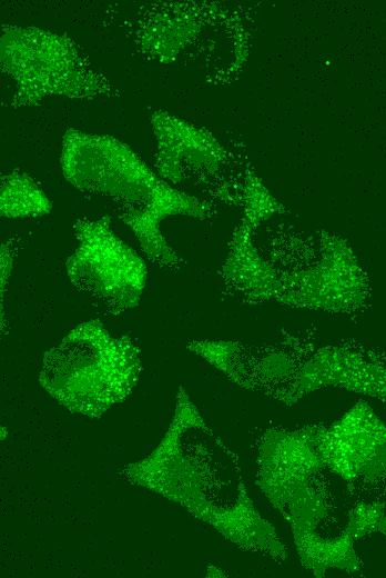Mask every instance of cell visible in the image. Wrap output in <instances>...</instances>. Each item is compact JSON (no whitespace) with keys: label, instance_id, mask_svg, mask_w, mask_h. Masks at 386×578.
<instances>
[{"label":"cell","instance_id":"obj_12","mask_svg":"<svg viewBox=\"0 0 386 578\" xmlns=\"http://www.w3.org/2000/svg\"><path fill=\"white\" fill-rule=\"evenodd\" d=\"M255 230L240 220L221 267L224 290L246 303L275 301L283 290V273L260 252Z\"/></svg>","mask_w":386,"mask_h":578},{"label":"cell","instance_id":"obj_7","mask_svg":"<svg viewBox=\"0 0 386 578\" xmlns=\"http://www.w3.org/2000/svg\"><path fill=\"white\" fill-rule=\"evenodd\" d=\"M150 121L155 139L154 167L162 179L176 188L196 179L220 200L240 206L242 189L225 178L231 153L210 130L166 110L153 111Z\"/></svg>","mask_w":386,"mask_h":578},{"label":"cell","instance_id":"obj_6","mask_svg":"<svg viewBox=\"0 0 386 578\" xmlns=\"http://www.w3.org/2000/svg\"><path fill=\"white\" fill-rule=\"evenodd\" d=\"M73 232L77 246L65 261L72 287L105 316H119L139 306L148 267L113 231L110 218L81 217Z\"/></svg>","mask_w":386,"mask_h":578},{"label":"cell","instance_id":"obj_8","mask_svg":"<svg viewBox=\"0 0 386 578\" xmlns=\"http://www.w3.org/2000/svg\"><path fill=\"white\" fill-rule=\"evenodd\" d=\"M369 282L352 247L324 233L318 261L304 270L283 273V290L274 302L332 313H353L368 298Z\"/></svg>","mask_w":386,"mask_h":578},{"label":"cell","instance_id":"obj_3","mask_svg":"<svg viewBox=\"0 0 386 578\" xmlns=\"http://www.w3.org/2000/svg\"><path fill=\"white\" fill-rule=\"evenodd\" d=\"M335 475L319 452L316 425L262 436L257 485L292 528L302 566L316 577L362 567L355 540L339 525Z\"/></svg>","mask_w":386,"mask_h":578},{"label":"cell","instance_id":"obj_2","mask_svg":"<svg viewBox=\"0 0 386 578\" xmlns=\"http://www.w3.org/2000/svg\"><path fill=\"white\" fill-rule=\"evenodd\" d=\"M60 163L73 188L115 207L143 255L160 269L175 271L182 265L162 231V221L172 216L204 220L212 215L206 200L162 179L113 136L68 129L62 137Z\"/></svg>","mask_w":386,"mask_h":578},{"label":"cell","instance_id":"obj_9","mask_svg":"<svg viewBox=\"0 0 386 578\" xmlns=\"http://www.w3.org/2000/svg\"><path fill=\"white\" fill-rule=\"evenodd\" d=\"M232 11L215 2L152 1L141 3L122 23L139 56L160 64H176L207 29Z\"/></svg>","mask_w":386,"mask_h":578},{"label":"cell","instance_id":"obj_17","mask_svg":"<svg viewBox=\"0 0 386 578\" xmlns=\"http://www.w3.org/2000/svg\"><path fill=\"white\" fill-rule=\"evenodd\" d=\"M378 531L386 537V514L383 517V519L380 520V524L378 526Z\"/></svg>","mask_w":386,"mask_h":578},{"label":"cell","instance_id":"obj_4","mask_svg":"<svg viewBox=\"0 0 386 578\" xmlns=\"http://www.w3.org/2000/svg\"><path fill=\"white\" fill-rule=\"evenodd\" d=\"M142 372L140 348L99 319L83 321L45 351L41 387L73 413L99 418L130 397Z\"/></svg>","mask_w":386,"mask_h":578},{"label":"cell","instance_id":"obj_1","mask_svg":"<svg viewBox=\"0 0 386 578\" xmlns=\"http://www.w3.org/2000/svg\"><path fill=\"white\" fill-rule=\"evenodd\" d=\"M129 481L185 508L238 548L283 561L286 548L248 496L237 456L183 387L158 446L123 470Z\"/></svg>","mask_w":386,"mask_h":578},{"label":"cell","instance_id":"obj_14","mask_svg":"<svg viewBox=\"0 0 386 578\" xmlns=\"http://www.w3.org/2000/svg\"><path fill=\"white\" fill-rule=\"evenodd\" d=\"M240 206L243 211L241 220L254 230L271 217L285 211L284 206L248 167L244 171Z\"/></svg>","mask_w":386,"mask_h":578},{"label":"cell","instance_id":"obj_15","mask_svg":"<svg viewBox=\"0 0 386 578\" xmlns=\"http://www.w3.org/2000/svg\"><path fill=\"white\" fill-rule=\"evenodd\" d=\"M385 502L368 500L356 502L349 514L348 532L355 541L378 531L380 520L385 516Z\"/></svg>","mask_w":386,"mask_h":578},{"label":"cell","instance_id":"obj_16","mask_svg":"<svg viewBox=\"0 0 386 578\" xmlns=\"http://www.w3.org/2000/svg\"><path fill=\"white\" fill-rule=\"evenodd\" d=\"M18 241L14 238H10L1 245L0 253V275H1V327L4 326V299L12 275L14 259L18 252Z\"/></svg>","mask_w":386,"mask_h":578},{"label":"cell","instance_id":"obj_11","mask_svg":"<svg viewBox=\"0 0 386 578\" xmlns=\"http://www.w3.org/2000/svg\"><path fill=\"white\" fill-rule=\"evenodd\" d=\"M327 387L386 403V358L377 351L351 343L321 347L302 362L280 401L292 406Z\"/></svg>","mask_w":386,"mask_h":578},{"label":"cell","instance_id":"obj_13","mask_svg":"<svg viewBox=\"0 0 386 578\" xmlns=\"http://www.w3.org/2000/svg\"><path fill=\"white\" fill-rule=\"evenodd\" d=\"M52 202L40 183L21 170L1 176L0 215L2 218H38L50 213Z\"/></svg>","mask_w":386,"mask_h":578},{"label":"cell","instance_id":"obj_5","mask_svg":"<svg viewBox=\"0 0 386 578\" xmlns=\"http://www.w3.org/2000/svg\"><path fill=\"white\" fill-rule=\"evenodd\" d=\"M0 68L13 83V109L37 106L52 97L94 99L121 94L72 37L39 27L2 24Z\"/></svg>","mask_w":386,"mask_h":578},{"label":"cell","instance_id":"obj_10","mask_svg":"<svg viewBox=\"0 0 386 578\" xmlns=\"http://www.w3.org/2000/svg\"><path fill=\"white\" fill-rule=\"evenodd\" d=\"M319 452L349 490L386 489V423L358 401L331 426H316Z\"/></svg>","mask_w":386,"mask_h":578}]
</instances>
